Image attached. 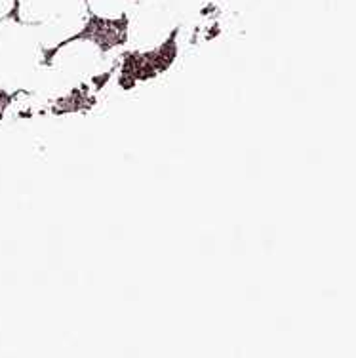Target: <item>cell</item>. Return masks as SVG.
Segmentation results:
<instances>
[{
    "instance_id": "1",
    "label": "cell",
    "mask_w": 356,
    "mask_h": 358,
    "mask_svg": "<svg viewBox=\"0 0 356 358\" xmlns=\"http://www.w3.org/2000/svg\"><path fill=\"white\" fill-rule=\"evenodd\" d=\"M44 52L33 25L8 17L0 21V90L34 92L46 67Z\"/></svg>"
},
{
    "instance_id": "2",
    "label": "cell",
    "mask_w": 356,
    "mask_h": 358,
    "mask_svg": "<svg viewBox=\"0 0 356 358\" xmlns=\"http://www.w3.org/2000/svg\"><path fill=\"white\" fill-rule=\"evenodd\" d=\"M17 15L36 29L44 50H55L86 29L88 0H17Z\"/></svg>"
},
{
    "instance_id": "3",
    "label": "cell",
    "mask_w": 356,
    "mask_h": 358,
    "mask_svg": "<svg viewBox=\"0 0 356 358\" xmlns=\"http://www.w3.org/2000/svg\"><path fill=\"white\" fill-rule=\"evenodd\" d=\"M103 50L92 38H71L57 46L50 63L42 71L34 92L46 96H62L73 86L99 73Z\"/></svg>"
},
{
    "instance_id": "4",
    "label": "cell",
    "mask_w": 356,
    "mask_h": 358,
    "mask_svg": "<svg viewBox=\"0 0 356 358\" xmlns=\"http://www.w3.org/2000/svg\"><path fill=\"white\" fill-rule=\"evenodd\" d=\"M128 41L136 50H157L170 38L178 17L166 0H141L128 10Z\"/></svg>"
},
{
    "instance_id": "5",
    "label": "cell",
    "mask_w": 356,
    "mask_h": 358,
    "mask_svg": "<svg viewBox=\"0 0 356 358\" xmlns=\"http://www.w3.org/2000/svg\"><path fill=\"white\" fill-rule=\"evenodd\" d=\"M137 2L141 0H88V10L101 20L117 21L122 20Z\"/></svg>"
},
{
    "instance_id": "6",
    "label": "cell",
    "mask_w": 356,
    "mask_h": 358,
    "mask_svg": "<svg viewBox=\"0 0 356 358\" xmlns=\"http://www.w3.org/2000/svg\"><path fill=\"white\" fill-rule=\"evenodd\" d=\"M15 0H0V21L6 20L10 12L14 10Z\"/></svg>"
}]
</instances>
